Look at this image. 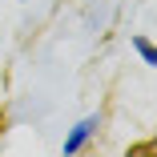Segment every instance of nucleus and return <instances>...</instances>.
Masks as SVG:
<instances>
[{"instance_id": "f257e3e1", "label": "nucleus", "mask_w": 157, "mask_h": 157, "mask_svg": "<svg viewBox=\"0 0 157 157\" xmlns=\"http://www.w3.org/2000/svg\"><path fill=\"white\" fill-rule=\"evenodd\" d=\"M93 129H97V121H93V117H89V121H81L77 129H73V133L65 137V153H77V149H81V145H85V141L93 137Z\"/></svg>"}, {"instance_id": "f03ea898", "label": "nucleus", "mask_w": 157, "mask_h": 157, "mask_svg": "<svg viewBox=\"0 0 157 157\" xmlns=\"http://www.w3.org/2000/svg\"><path fill=\"white\" fill-rule=\"evenodd\" d=\"M133 44H137V52H141V56H145V65H157V52H153V44H149V40H145V36H137V40H133Z\"/></svg>"}]
</instances>
